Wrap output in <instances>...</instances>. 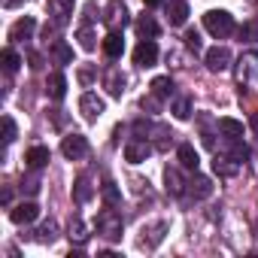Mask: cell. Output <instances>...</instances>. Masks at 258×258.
Segmentation results:
<instances>
[{"instance_id":"6da1fadb","label":"cell","mask_w":258,"mask_h":258,"mask_svg":"<svg viewBox=\"0 0 258 258\" xmlns=\"http://www.w3.org/2000/svg\"><path fill=\"white\" fill-rule=\"evenodd\" d=\"M204 28H207L216 40H225V37L234 34V16L225 13V10H210V13L204 16Z\"/></svg>"},{"instance_id":"7a4b0ae2","label":"cell","mask_w":258,"mask_h":258,"mask_svg":"<svg viewBox=\"0 0 258 258\" xmlns=\"http://www.w3.org/2000/svg\"><path fill=\"white\" fill-rule=\"evenodd\" d=\"M121 228H124V222H121V216H118L112 207H106L103 213H97V234H100V237H106V240H121Z\"/></svg>"},{"instance_id":"3957f363","label":"cell","mask_w":258,"mask_h":258,"mask_svg":"<svg viewBox=\"0 0 258 258\" xmlns=\"http://www.w3.org/2000/svg\"><path fill=\"white\" fill-rule=\"evenodd\" d=\"M103 25L109 31H121L124 25H131V13H127L124 0H109L106 10H103Z\"/></svg>"},{"instance_id":"277c9868","label":"cell","mask_w":258,"mask_h":258,"mask_svg":"<svg viewBox=\"0 0 258 258\" xmlns=\"http://www.w3.org/2000/svg\"><path fill=\"white\" fill-rule=\"evenodd\" d=\"M61 155H64L67 161L85 158V155H88V140H85L82 134H67V137L61 140Z\"/></svg>"},{"instance_id":"5b68a950","label":"cell","mask_w":258,"mask_h":258,"mask_svg":"<svg viewBox=\"0 0 258 258\" xmlns=\"http://www.w3.org/2000/svg\"><path fill=\"white\" fill-rule=\"evenodd\" d=\"M103 109H106V103H103L94 91H85V94L79 97V112H82L85 121H97V118L103 115Z\"/></svg>"},{"instance_id":"8992f818","label":"cell","mask_w":258,"mask_h":258,"mask_svg":"<svg viewBox=\"0 0 258 258\" xmlns=\"http://www.w3.org/2000/svg\"><path fill=\"white\" fill-rule=\"evenodd\" d=\"M134 64L143 67V70L158 64V46H155V40H140V43H137V49H134Z\"/></svg>"},{"instance_id":"52a82bcc","label":"cell","mask_w":258,"mask_h":258,"mask_svg":"<svg viewBox=\"0 0 258 258\" xmlns=\"http://www.w3.org/2000/svg\"><path fill=\"white\" fill-rule=\"evenodd\" d=\"M204 61L213 73H225L231 67V52H228V46H213V49H207Z\"/></svg>"},{"instance_id":"ba28073f","label":"cell","mask_w":258,"mask_h":258,"mask_svg":"<svg viewBox=\"0 0 258 258\" xmlns=\"http://www.w3.org/2000/svg\"><path fill=\"white\" fill-rule=\"evenodd\" d=\"M10 219H13L16 225H31V222L40 219V207H37L34 201H22V204H16V207L10 210Z\"/></svg>"},{"instance_id":"9c48e42d","label":"cell","mask_w":258,"mask_h":258,"mask_svg":"<svg viewBox=\"0 0 258 258\" xmlns=\"http://www.w3.org/2000/svg\"><path fill=\"white\" fill-rule=\"evenodd\" d=\"M149 155H152V143L149 140H131V143L124 146V158L131 161V164H143Z\"/></svg>"},{"instance_id":"30bf717a","label":"cell","mask_w":258,"mask_h":258,"mask_svg":"<svg viewBox=\"0 0 258 258\" xmlns=\"http://www.w3.org/2000/svg\"><path fill=\"white\" fill-rule=\"evenodd\" d=\"M240 167H243V161L240 158H234V155H219L216 152V158H213V170L219 173V176H237L240 173Z\"/></svg>"},{"instance_id":"8fae6325","label":"cell","mask_w":258,"mask_h":258,"mask_svg":"<svg viewBox=\"0 0 258 258\" xmlns=\"http://www.w3.org/2000/svg\"><path fill=\"white\" fill-rule=\"evenodd\" d=\"M195 201H204V198H210L213 195V182H210V176H201L198 170H195V176L188 179V188H185Z\"/></svg>"},{"instance_id":"7c38bea8","label":"cell","mask_w":258,"mask_h":258,"mask_svg":"<svg viewBox=\"0 0 258 258\" xmlns=\"http://www.w3.org/2000/svg\"><path fill=\"white\" fill-rule=\"evenodd\" d=\"M34 31H37V22H34L31 16H25V19H19V22L10 28V40H13V43L31 40V37H34Z\"/></svg>"},{"instance_id":"4fadbf2b","label":"cell","mask_w":258,"mask_h":258,"mask_svg":"<svg viewBox=\"0 0 258 258\" xmlns=\"http://www.w3.org/2000/svg\"><path fill=\"white\" fill-rule=\"evenodd\" d=\"M73 4H76V0H49V16L58 25H67L70 16H73Z\"/></svg>"},{"instance_id":"5bb4252c","label":"cell","mask_w":258,"mask_h":258,"mask_svg":"<svg viewBox=\"0 0 258 258\" xmlns=\"http://www.w3.org/2000/svg\"><path fill=\"white\" fill-rule=\"evenodd\" d=\"M255 61H258V52H246V55H240V61H237V82H240V85L249 82V79L255 76Z\"/></svg>"},{"instance_id":"9a60e30c","label":"cell","mask_w":258,"mask_h":258,"mask_svg":"<svg viewBox=\"0 0 258 258\" xmlns=\"http://www.w3.org/2000/svg\"><path fill=\"white\" fill-rule=\"evenodd\" d=\"M176 158H179V164H182L185 170H198V167H201V155H198V149H195L191 143H179Z\"/></svg>"},{"instance_id":"2e32d148","label":"cell","mask_w":258,"mask_h":258,"mask_svg":"<svg viewBox=\"0 0 258 258\" xmlns=\"http://www.w3.org/2000/svg\"><path fill=\"white\" fill-rule=\"evenodd\" d=\"M167 22L173 28L188 22V4H185V0H170V4H167Z\"/></svg>"},{"instance_id":"e0dca14e","label":"cell","mask_w":258,"mask_h":258,"mask_svg":"<svg viewBox=\"0 0 258 258\" xmlns=\"http://www.w3.org/2000/svg\"><path fill=\"white\" fill-rule=\"evenodd\" d=\"M103 52H106V58H121V52H124V37H121V31H109V34L103 37Z\"/></svg>"},{"instance_id":"ac0fdd59","label":"cell","mask_w":258,"mask_h":258,"mask_svg":"<svg viewBox=\"0 0 258 258\" xmlns=\"http://www.w3.org/2000/svg\"><path fill=\"white\" fill-rule=\"evenodd\" d=\"M46 91H49L52 100H64L67 97V76L64 73H52L49 82H46Z\"/></svg>"},{"instance_id":"d6986e66","label":"cell","mask_w":258,"mask_h":258,"mask_svg":"<svg viewBox=\"0 0 258 258\" xmlns=\"http://www.w3.org/2000/svg\"><path fill=\"white\" fill-rule=\"evenodd\" d=\"M49 158H52V152H49L46 146H31V149H28V155H25V161H28V167H31V170L46 167V164H49Z\"/></svg>"},{"instance_id":"ffe728a7","label":"cell","mask_w":258,"mask_h":258,"mask_svg":"<svg viewBox=\"0 0 258 258\" xmlns=\"http://www.w3.org/2000/svg\"><path fill=\"white\" fill-rule=\"evenodd\" d=\"M164 182H167V195H173V198L185 195V185H188V182H182V176H179L176 167H167V170H164Z\"/></svg>"},{"instance_id":"44dd1931","label":"cell","mask_w":258,"mask_h":258,"mask_svg":"<svg viewBox=\"0 0 258 258\" xmlns=\"http://www.w3.org/2000/svg\"><path fill=\"white\" fill-rule=\"evenodd\" d=\"M49 55L55 58V64H73V49H70L64 40H52Z\"/></svg>"},{"instance_id":"7402d4cb","label":"cell","mask_w":258,"mask_h":258,"mask_svg":"<svg viewBox=\"0 0 258 258\" xmlns=\"http://www.w3.org/2000/svg\"><path fill=\"white\" fill-rule=\"evenodd\" d=\"M219 131L228 140H240L243 137V121H237V118H219Z\"/></svg>"},{"instance_id":"603a6c76","label":"cell","mask_w":258,"mask_h":258,"mask_svg":"<svg viewBox=\"0 0 258 258\" xmlns=\"http://www.w3.org/2000/svg\"><path fill=\"white\" fill-rule=\"evenodd\" d=\"M158 31H161V28H158V22H155L152 16H140V19H137V34H140L143 40L158 37Z\"/></svg>"},{"instance_id":"cb8c5ba5","label":"cell","mask_w":258,"mask_h":258,"mask_svg":"<svg viewBox=\"0 0 258 258\" xmlns=\"http://www.w3.org/2000/svg\"><path fill=\"white\" fill-rule=\"evenodd\" d=\"M152 94L161 97V100L173 97V79H170V76H155V79H152Z\"/></svg>"},{"instance_id":"d4e9b609","label":"cell","mask_w":258,"mask_h":258,"mask_svg":"<svg viewBox=\"0 0 258 258\" xmlns=\"http://www.w3.org/2000/svg\"><path fill=\"white\" fill-rule=\"evenodd\" d=\"M170 112H173L179 121H185V118L191 115V97H185V94L173 97V100H170Z\"/></svg>"},{"instance_id":"484cf974","label":"cell","mask_w":258,"mask_h":258,"mask_svg":"<svg viewBox=\"0 0 258 258\" xmlns=\"http://www.w3.org/2000/svg\"><path fill=\"white\" fill-rule=\"evenodd\" d=\"M76 40H79V46H82L85 52H94V49H97V43H94L97 37H94V31H91L88 25H82V28L76 31Z\"/></svg>"},{"instance_id":"4316f807","label":"cell","mask_w":258,"mask_h":258,"mask_svg":"<svg viewBox=\"0 0 258 258\" xmlns=\"http://www.w3.org/2000/svg\"><path fill=\"white\" fill-rule=\"evenodd\" d=\"M106 85H109V94H112V97H121V94H124V76H121L118 70H109V73H106Z\"/></svg>"},{"instance_id":"83f0119b","label":"cell","mask_w":258,"mask_h":258,"mask_svg":"<svg viewBox=\"0 0 258 258\" xmlns=\"http://www.w3.org/2000/svg\"><path fill=\"white\" fill-rule=\"evenodd\" d=\"M100 195H103V204H106V207H115V204L121 201V191L115 188V182H112V179H106V182L100 185Z\"/></svg>"},{"instance_id":"f1b7e54d","label":"cell","mask_w":258,"mask_h":258,"mask_svg":"<svg viewBox=\"0 0 258 258\" xmlns=\"http://www.w3.org/2000/svg\"><path fill=\"white\" fill-rule=\"evenodd\" d=\"M73 198H76V204H88V201H91V185H88L85 176L76 179V185H73Z\"/></svg>"},{"instance_id":"f546056e","label":"cell","mask_w":258,"mask_h":258,"mask_svg":"<svg viewBox=\"0 0 258 258\" xmlns=\"http://www.w3.org/2000/svg\"><path fill=\"white\" fill-rule=\"evenodd\" d=\"M70 240H73V243H79V246L88 240V228H85V222H82L79 216L70 222Z\"/></svg>"},{"instance_id":"4dcf8cb0","label":"cell","mask_w":258,"mask_h":258,"mask_svg":"<svg viewBox=\"0 0 258 258\" xmlns=\"http://www.w3.org/2000/svg\"><path fill=\"white\" fill-rule=\"evenodd\" d=\"M0 58H4L7 73H16V70L22 67V58H19V52H16V49H4V55H0Z\"/></svg>"},{"instance_id":"1f68e13d","label":"cell","mask_w":258,"mask_h":258,"mask_svg":"<svg viewBox=\"0 0 258 258\" xmlns=\"http://www.w3.org/2000/svg\"><path fill=\"white\" fill-rule=\"evenodd\" d=\"M37 234H40V237H37L40 243H52V240L58 237V225H55V222H46V225H43Z\"/></svg>"},{"instance_id":"d6a6232c","label":"cell","mask_w":258,"mask_h":258,"mask_svg":"<svg viewBox=\"0 0 258 258\" xmlns=\"http://www.w3.org/2000/svg\"><path fill=\"white\" fill-rule=\"evenodd\" d=\"M16 140V121H13V115H4V143L10 146Z\"/></svg>"},{"instance_id":"836d02e7","label":"cell","mask_w":258,"mask_h":258,"mask_svg":"<svg viewBox=\"0 0 258 258\" xmlns=\"http://www.w3.org/2000/svg\"><path fill=\"white\" fill-rule=\"evenodd\" d=\"M201 46H204V43H201V34H198L195 28H191V31H185V49H191V52H201Z\"/></svg>"},{"instance_id":"e575fe53","label":"cell","mask_w":258,"mask_h":258,"mask_svg":"<svg viewBox=\"0 0 258 258\" xmlns=\"http://www.w3.org/2000/svg\"><path fill=\"white\" fill-rule=\"evenodd\" d=\"M22 191H28V195H37V191H40V179H37V176H28V179H22Z\"/></svg>"},{"instance_id":"d590c367","label":"cell","mask_w":258,"mask_h":258,"mask_svg":"<svg viewBox=\"0 0 258 258\" xmlns=\"http://www.w3.org/2000/svg\"><path fill=\"white\" fill-rule=\"evenodd\" d=\"M28 61H31V67H34V70H40V67H43V55H40V52H28Z\"/></svg>"},{"instance_id":"8d00e7d4","label":"cell","mask_w":258,"mask_h":258,"mask_svg":"<svg viewBox=\"0 0 258 258\" xmlns=\"http://www.w3.org/2000/svg\"><path fill=\"white\" fill-rule=\"evenodd\" d=\"M0 201H4V207H10V201H13V191H10V188H4V195H0Z\"/></svg>"},{"instance_id":"74e56055","label":"cell","mask_w":258,"mask_h":258,"mask_svg":"<svg viewBox=\"0 0 258 258\" xmlns=\"http://www.w3.org/2000/svg\"><path fill=\"white\" fill-rule=\"evenodd\" d=\"M19 4H22V0H4V7H7V10H13V7H19Z\"/></svg>"},{"instance_id":"f35d334b","label":"cell","mask_w":258,"mask_h":258,"mask_svg":"<svg viewBox=\"0 0 258 258\" xmlns=\"http://www.w3.org/2000/svg\"><path fill=\"white\" fill-rule=\"evenodd\" d=\"M252 131H255V134H258V112H255V115H252Z\"/></svg>"},{"instance_id":"ab89813d","label":"cell","mask_w":258,"mask_h":258,"mask_svg":"<svg viewBox=\"0 0 258 258\" xmlns=\"http://www.w3.org/2000/svg\"><path fill=\"white\" fill-rule=\"evenodd\" d=\"M143 4H146V7H158V4H161V0H143Z\"/></svg>"},{"instance_id":"60d3db41","label":"cell","mask_w":258,"mask_h":258,"mask_svg":"<svg viewBox=\"0 0 258 258\" xmlns=\"http://www.w3.org/2000/svg\"><path fill=\"white\" fill-rule=\"evenodd\" d=\"M252 231H255V237H258V222H255V228H252Z\"/></svg>"}]
</instances>
